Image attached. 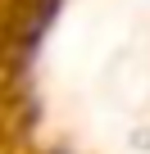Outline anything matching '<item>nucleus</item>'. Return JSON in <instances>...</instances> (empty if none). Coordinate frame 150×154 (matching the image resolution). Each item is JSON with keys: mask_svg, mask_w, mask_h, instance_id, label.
Returning <instances> with one entry per match:
<instances>
[]
</instances>
